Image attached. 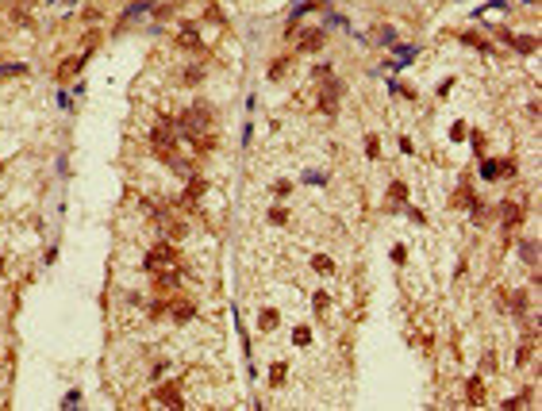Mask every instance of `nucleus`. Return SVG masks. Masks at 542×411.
I'll list each match as a JSON object with an SVG mask.
<instances>
[{
  "instance_id": "obj_1",
  "label": "nucleus",
  "mask_w": 542,
  "mask_h": 411,
  "mask_svg": "<svg viewBox=\"0 0 542 411\" xmlns=\"http://www.w3.org/2000/svg\"><path fill=\"white\" fill-rule=\"evenodd\" d=\"M500 215H504V223H508V227H515V223L523 219V211H519V204H511V200H508V204H500Z\"/></svg>"
},
{
  "instance_id": "obj_2",
  "label": "nucleus",
  "mask_w": 542,
  "mask_h": 411,
  "mask_svg": "<svg viewBox=\"0 0 542 411\" xmlns=\"http://www.w3.org/2000/svg\"><path fill=\"white\" fill-rule=\"evenodd\" d=\"M319 47H323V31H308L300 39V50H319Z\"/></svg>"
},
{
  "instance_id": "obj_3",
  "label": "nucleus",
  "mask_w": 542,
  "mask_h": 411,
  "mask_svg": "<svg viewBox=\"0 0 542 411\" xmlns=\"http://www.w3.org/2000/svg\"><path fill=\"white\" fill-rule=\"evenodd\" d=\"M177 43H181V47H189V50H196V47H200V39H196V27H185V31L177 35Z\"/></svg>"
},
{
  "instance_id": "obj_4",
  "label": "nucleus",
  "mask_w": 542,
  "mask_h": 411,
  "mask_svg": "<svg viewBox=\"0 0 542 411\" xmlns=\"http://www.w3.org/2000/svg\"><path fill=\"white\" fill-rule=\"evenodd\" d=\"M469 400H473V404H485V392H481V380H469Z\"/></svg>"
},
{
  "instance_id": "obj_5",
  "label": "nucleus",
  "mask_w": 542,
  "mask_h": 411,
  "mask_svg": "<svg viewBox=\"0 0 542 411\" xmlns=\"http://www.w3.org/2000/svg\"><path fill=\"white\" fill-rule=\"evenodd\" d=\"M316 269H319V273H331L335 265H331V257H316Z\"/></svg>"
}]
</instances>
